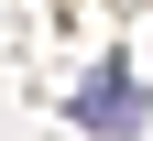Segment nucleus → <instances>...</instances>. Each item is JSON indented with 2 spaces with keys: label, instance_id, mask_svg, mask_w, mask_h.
<instances>
[{
  "label": "nucleus",
  "instance_id": "obj_1",
  "mask_svg": "<svg viewBox=\"0 0 153 141\" xmlns=\"http://www.w3.org/2000/svg\"><path fill=\"white\" fill-rule=\"evenodd\" d=\"M76 119H88V130H131V119H142V87H131V76H99V87L76 98Z\"/></svg>",
  "mask_w": 153,
  "mask_h": 141
}]
</instances>
